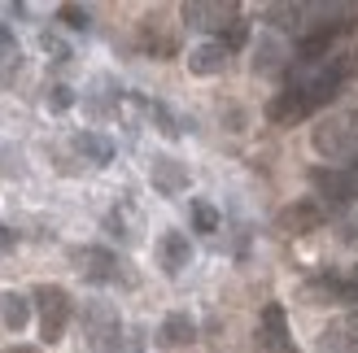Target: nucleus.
Here are the masks:
<instances>
[{"instance_id":"nucleus-28","label":"nucleus","mask_w":358,"mask_h":353,"mask_svg":"<svg viewBox=\"0 0 358 353\" xmlns=\"http://www.w3.org/2000/svg\"><path fill=\"white\" fill-rule=\"evenodd\" d=\"M13 244H17V232H13V227H5V223H0V253H9Z\"/></svg>"},{"instance_id":"nucleus-5","label":"nucleus","mask_w":358,"mask_h":353,"mask_svg":"<svg viewBox=\"0 0 358 353\" xmlns=\"http://www.w3.org/2000/svg\"><path fill=\"white\" fill-rule=\"evenodd\" d=\"M354 22H324V27H315V31H306L301 35V44H297V52L293 57L301 61V66H319L328 57V52L336 48V40H341V35L350 31Z\"/></svg>"},{"instance_id":"nucleus-12","label":"nucleus","mask_w":358,"mask_h":353,"mask_svg":"<svg viewBox=\"0 0 358 353\" xmlns=\"http://www.w3.org/2000/svg\"><path fill=\"white\" fill-rule=\"evenodd\" d=\"M262 345L271 353H297L289 340V323H284V306H266L262 310Z\"/></svg>"},{"instance_id":"nucleus-23","label":"nucleus","mask_w":358,"mask_h":353,"mask_svg":"<svg viewBox=\"0 0 358 353\" xmlns=\"http://www.w3.org/2000/svg\"><path fill=\"white\" fill-rule=\"evenodd\" d=\"M245 40H249V22H245V17H231V22L223 27V35H219V44H223L227 52H231V48H241Z\"/></svg>"},{"instance_id":"nucleus-20","label":"nucleus","mask_w":358,"mask_h":353,"mask_svg":"<svg viewBox=\"0 0 358 353\" xmlns=\"http://www.w3.org/2000/svg\"><path fill=\"white\" fill-rule=\"evenodd\" d=\"M17 66H22V48H17L13 31H9L5 22H0V79H9Z\"/></svg>"},{"instance_id":"nucleus-4","label":"nucleus","mask_w":358,"mask_h":353,"mask_svg":"<svg viewBox=\"0 0 358 353\" xmlns=\"http://www.w3.org/2000/svg\"><path fill=\"white\" fill-rule=\"evenodd\" d=\"M324 218H328L324 205L310 201V197H301V201H293V205H284L271 227H275V236L293 240V236H310V232H319V227H324Z\"/></svg>"},{"instance_id":"nucleus-1","label":"nucleus","mask_w":358,"mask_h":353,"mask_svg":"<svg viewBox=\"0 0 358 353\" xmlns=\"http://www.w3.org/2000/svg\"><path fill=\"white\" fill-rule=\"evenodd\" d=\"M310 144L328 162H354L358 157V110H332L328 118H319V127L310 131Z\"/></svg>"},{"instance_id":"nucleus-3","label":"nucleus","mask_w":358,"mask_h":353,"mask_svg":"<svg viewBox=\"0 0 358 353\" xmlns=\"http://www.w3.org/2000/svg\"><path fill=\"white\" fill-rule=\"evenodd\" d=\"M35 301H40V340L57 345L66 336V323H70V292L57 284H40L35 288Z\"/></svg>"},{"instance_id":"nucleus-16","label":"nucleus","mask_w":358,"mask_h":353,"mask_svg":"<svg viewBox=\"0 0 358 353\" xmlns=\"http://www.w3.org/2000/svg\"><path fill=\"white\" fill-rule=\"evenodd\" d=\"M153 188L166 192V197L184 192V188H188V170H184V162H175V157H157V162H153Z\"/></svg>"},{"instance_id":"nucleus-10","label":"nucleus","mask_w":358,"mask_h":353,"mask_svg":"<svg viewBox=\"0 0 358 353\" xmlns=\"http://www.w3.org/2000/svg\"><path fill=\"white\" fill-rule=\"evenodd\" d=\"M188 70L196 79H214V75H223L227 70V48L219 40H210V44H196L188 52Z\"/></svg>"},{"instance_id":"nucleus-8","label":"nucleus","mask_w":358,"mask_h":353,"mask_svg":"<svg viewBox=\"0 0 358 353\" xmlns=\"http://www.w3.org/2000/svg\"><path fill=\"white\" fill-rule=\"evenodd\" d=\"M310 179H315V188L324 192L328 201H336V205H345V201L358 197V166H354V170H310Z\"/></svg>"},{"instance_id":"nucleus-18","label":"nucleus","mask_w":358,"mask_h":353,"mask_svg":"<svg viewBox=\"0 0 358 353\" xmlns=\"http://www.w3.org/2000/svg\"><path fill=\"white\" fill-rule=\"evenodd\" d=\"M140 44H145V52H153V57H175V35L157 27V17H149V22L140 27Z\"/></svg>"},{"instance_id":"nucleus-21","label":"nucleus","mask_w":358,"mask_h":353,"mask_svg":"<svg viewBox=\"0 0 358 353\" xmlns=\"http://www.w3.org/2000/svg\"><path fill=\"white\" fill-rule=\"evenodd\" d=\"M324 75H332L336 83H350V79H358V48H350V52H341L336 61H328V66H324Z\"/></svg>"},{"instance_id":"nucleus-6","label":"nucleus","mask_w":358,"mask_h":353,"mask_svg":"<svg viewBox=\"0 0 358 353\" xmlns=\"http://www.w3.org/2000/svg\"><path fill=\"white\" fill-rule=\"evenodd\" d=\"M75 266L83 279H92V284H118V279H127L118 271V257L110 249H101V244H87V249H75Z\"/></svg>"},{"instance_id":"nucleus-14","label":"nucleus","mask_w":358,"mask_h":353,"mask_svg":"<svg viewBox=\"0 0 358 353\" xmlns=\"http://www.w3.org/2000/svg\"><path fill=\"white\" fill-rule=\"evenodd\" d=\"M289 66V48H284L280 35H262L258 48H254V70L258 75H280Z\"/></svg>"},{"instance_id":"nucleus-24","label":"nucleus","mask_w":358,"mask_h":353,"mask_svg":"<svg viewBox=\"0 0 358 353\" xmlns=\"http://www.w3.org/2000/svg\"><path fill=\"white\" fill-rule=\"evenodd\" d=\"M57 17H62L66 27H75V31H83L87 22H92V13H87V9H79V5H62V9H57Z\"/></svg>"},{"instance_id":"nucleus-29","label":"nucleus","mask_w":358,"mask_h":353,"mask_svg":"<svg viewBox=\"0 0 358 353\" xmlns=\"http://www.w3.org/2000/svg\"><path fill=\"white\" fill-rule=\"evenodd\" d=\"M350 240H358V209H354V218H350Z\"/></svg>"},{"instance_id":"nucleus-7","label":"nucleus","mask_w":358,"mask_h":353,"mask_svg":"<svg viewBox=\"0 0 358 353\" xmlns=\"http://www.w3.org/2000/svg\"><path fill=\"white\" fill-rule=\"evenodd\" d=\"M179 17H184L188 27H196V31H214V27L223 31L231 17H241V9L223 5V0H188V5L179 9Z\"/></svg>"},{"instance_id":"nucleus-26","label":"nucleus","mask_w":358,"mask_h":353,"mask_svg":"<svg viewBox=\"0 0 358 353\" xmlns=\"http://www.w3.org/2000/svg\"><path fill=\"white\" fill-rule=\"evenodd\" d=\"M70 105H75V96H70V87H48V110H70Z\"/></svg>"},{"instance_id":"nucleus-13","label":"nucleus","mask_w":358,"mask_h":353,"mask_svg":"<svg viewBox=\"0 0 358 353\" xmlns=\"http://www.w3.org/2000/svg\"><path fill=\"white\" fill-rule=\"evenodd\" d=\"M196 340V323L188 319V314H166L162 319V327H157V345L162 349H184V345H192Z\"/></svg>"},{"instance_id":"nucleus-22","label":"nucleus","mask_w":358,"mask_h":353,"mask_svg":"<svg viewBox=\"0 0 358 353\" xmlns=\"http://www.w3.org/2000/svg\"><path fill=\"white\" fill-rule=\"evenodd\" d=\"M192 227L196 232H219V209H214L210 201H192Z\"/></svg>"},{"instance_id":"nucleus-15","label":"nucleus","mask_w":358,"mask_h":353,"mask_svg":"<svg viewBox=\"0 0 358 353\" xmlns=\"http://www.w3.org/2000/svg\"><path fill=\"white\" fill-rule=\"evenodd\" d=\"M336 296H358L350 284H341L336 275H319V279H310V284H301V301L306 306H328V301H336Z\"/></svg>"},{"instance_id":"nucleus-19","label":"nucleus","mask_w":358,"mask_h":353,"mask_svg":"<svg viewBox=\"0 0 358 353\" xmlns=\"http://www.w3.org/2000/svg\"><path fill=\"white\" fill-rule=\"evenodd\" d=\"M75 149L83 153V157H92V166H110L114 162V144L105 135H96V131H79L75 135Z\"/></svg>"},{"instance_id":"nucleus-27","label":"nucleus","mask_w":358,"mask_h":353,"mask_svg":"<svg viewBox=\"0 0 358 353\" xmlns=\"http://www.w3.org/2000/svg\"><path fill=\"white\" fill-rule=\"evenodd\" d=\"M44 48H48V52H57V61H66V57H70V48L57 40V35H48V31H44Z\"/></svg>"},{"instance_id":"nucleus-17","label":"nucleus","mask_w":358,"mask_h":353,"mask_svg":"<svg viewBox=\"0 0 358 353\" xmlns=\"http://www.w3.org/2000/svg\"><path fill=\"white\" fill-rule=\"evenodd\" d=\"M0 323L9 331H22L31 323V301L22 292H0Z\"/></svg>"},{"instance_id":"nucleus-31","label":"nucleus","mask_w":358,"mask_h":353,"mask_svg":"<svg viewBox=\"0 0 358 353\" xmlns=\"http://www.w3.org/2000/svg\"><path fill=\"white\" fill-rule=\"evenodd\" d=\"M9 353H40V349H9Z\"/></svg>"},{"instance_id":"nucleus-2","label":"nucleus","mask_w":358,"mask_h":353,"mask_svg":"<svg viewBox=\"0 0 358 353\" xmlns=\"http://www.w3.org/2000/svg\"><path fill=\"white\" fill-rule=\"evenodd\" d=\"M83 331H87V349L92 353H118L122 349V319L114 306L92 301L83 314Z\"/></svg>"},{"instance_id":"nucleus-9","label":"nucleus","mask_w":358,"mask_h":353,"mask_svg":"<svg viewBox=\"0 0 358 353\" xmlns=\"http://www.w3.org/2000/svg\"><path fill=\"white\" fill-rule=\"evenodd\" d=\"M306 114H315V110H310L306 92H301V83H297V87H289V92H280L271 105H266V118H271L275 127H293V122H301Z\"/></svg>"},{"instance_id":"nucleus-25","label":"nucleus","mask_w":358,"mask_h":353,"mask_svg":"<svg viewBox=\"0 0 358 353\" xmlns=\"http://www.w3.org/2000/svg\"><path fill=\"white\" fill-rule=\"evenodd\" d=\"M149 114H153V122H157V131H162V135H179V127H175V118H171V110H166V105L149 100Z\"/></svg>"},{"instance_id":"nucleus-30","label":"nucleus","mask_w":358,"mask_h":353,"mask_svg":"<svg viewBox=\"0 0 358 353\" xmlns=\"http://www.w3.org/2000/svg\"><path fill=\"white\" fill-rule=\"evenodd\" d=\"M350 288H354V292H358V266H354V275H350Z\"/></svg>"},{"instance_id":"nucleus-11","label":"nucleus","mask_w":358,"mask_h":353,"mask_svg":"<svg viewBox=\"0 0 358 353\" xmlns=\"http://www.w3.org/2000/svg\"><path fill=\"white\" fill-rule=\"evenodd\" d=\"M188 257H192V244L184 232H162V240H157V262H162V271L166 275H179L188 266Z\"/></svg>"}]
</instances>
